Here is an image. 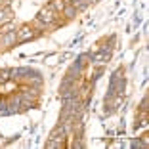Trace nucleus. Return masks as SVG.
<instances>
[{"label":"nucleus","mask_w":149,"mask_h":149,"mask_svg":"<svg viewBox=\"0 0 149 149\" xmlns=\"http://www.w3.org/2000/svg\"><path fill=\"white\" fill-rule=\"evenodd\" d=\"M61 145H63V128H61V124H59V126L52 132L50 140L46 141V147L48 149H57V147H61Z\"/></svg>","instance_id":"nucleus-1"},{"label":"nucleus","mask_w":149,"mask_h":149,"mask_svg":"<svg viewBox=\"0 0 149 149\" xmlns=\"http://www.w3.org/2000/svg\"><path fill=\"white\" fill-rule=\"evenodd\" d=\"M33 36V33H31V29H29V27H23L21 29V33H19V36H17V40H27V38H31Z\"/></svg>","instance_id":"nucleus-3"},{"label":"nucleus","mask_w":149,"mask_h":149,"mask_svg":"<svg viewBox=\"0 0 149 149\" xmlns=\"http://www.w3.org/2000/svg\"><path fill=\"white\" fill-rule=\"evenodd\" d=\"M13 40H15V33H12V35L6 36V38H4V44H12Z\"/></svg>","instance_id":"nucleus-5"},{"label":"nucleus","mask_w":149,"mask_h":149,"mask_svg":"<svg viewBox=\"0 0 149 149\" xmlns=\"http://www.w3.org/2000/svg\"><path fill=\"white\" fill-rule=\"evenodd\" d=\"M74 12H77V8H73V6H69V8H65V10H63V13H65L67 17H73V15H74Z\"/></svg>","instance_id":"nucleus-4"},{"label":"nucleus","mask_w":149,"mask_h":149,"mask_svg":"<svg viewBox=\"0 0 149 149\" xmlns=\"http://www.w3.org/2000/svg\"><path fill=\"white\" fill-rule=\"evenodd\" d=\"M38 21H44V23H54L56 21V15H54L52 10H42V12L38 13Z\"/></svg>","instance_id":"nucleus-2"}]
</instances>
